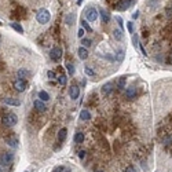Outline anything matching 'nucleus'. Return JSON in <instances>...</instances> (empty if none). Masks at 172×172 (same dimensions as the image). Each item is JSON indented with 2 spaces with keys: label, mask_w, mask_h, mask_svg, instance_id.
Segmentation results:
<instances>
[{
  "label": "nucleus",
  "mask_w": 172,
  "mask_h": 172,
  "mask_svg": "<svg viewBox=\"0 0 172 172\" xmlns=\"http://www.w3.org/2000/svg\"><path fill=\"white\" fill-rule=\"evenodd\" d=\"M80 118H81V120H84V121L91 120V114H90V112H88V110H81V113H80Z\"/></svg>",
  "instance_id": "obj_20"
},
{
  "label": "nucleus",
  "mask_w": 172,
  "mask_h": 172,
  "mask_svg": "<svg viewBox=\"0 0 172 172\" xmlns=\"http://www.w3.org/2000/svg\"><path fill=\"white\" fill-rule=\"evenodd\" d=\"M66 135H68V129L66 128H62V129H59V132H58V141L59 142H63L66 139Z\"/></svg>",
  "instance_id": "obj_18"
},
{
  "label": "nucleus",
  "mask_w": 172,
  "mask_h": 172,
  "mask_svg": "<svg viewBox=\"0 0 172 172\" xmlns=\"http://www.w3.org/2000/svg\"><path fill=\"white\" fill-rule=\"evenodd\" d=\"M78 95H80V88H78L77 86H72L70 88H69V96L74 101V99L78 98Z\"/></svg>",
  "instance_id": "obj_10"
},
{
  "label": "nucleus",
  "mask_w": 172,
  "mask_h": 172,
  "mask_svg": "<svg viewBox=\"0 0 172 172\" xmlns=\"http://www.w3.org/2000/svg\"><path fill=\"white\" fill-rule=\"evenodd\" d=\"M133 4V0H120L116 4V10L117 11H125Z\"/></svg>",
  "instance_id": "obj_6"
},
{
  "label": "nucleus",
  "mask_w": 172,
  "mask_h": 172,
  "mask_svg": "<svg viewBox=\"0 0 172 172\" xmlns=\"http://www.w3.org/2000/svg\"><path fill=\"white\" fill-rule=\"evenodd\" d=\"M113 37H114L116 40H118V41H121L123 37H124L123 31H121V29H114V31H113Z\"/></svg>",
  "instance_id": "obj_17"
},
{
  "label": "nucleus",
  "mask_w": 172,
  "mask_h": 172,
  "mask_svg": "<svg viewBox=\"0 0 172 172\" xmlns=\"http://www.w3.org/2000/svg\"><path fill=\"white\" fill-rule=\"evenodd\" d=\"M17 76H18V78H28L29 76H31V72L28 70V69H25V68H21V69H18V72H17Z\"/></svg>",
  "instance_id": "obj_13"
},
{
  "label": "nucleus",
  "mask_w": 172,
  "mask_h": 172,
  "mask_svg": "<svg viewBox=\"0 0 172 172\" xmlns=\"http://www.w3.org/2000/svg\"><path fill=\"white\" fill-rule=\"evenodd\" d=\"M132 43L135 44V47H138V36H135V35H133V37H132Z\"/></svg>",
  "instance_id": "obj_37"
},
{
  "label": "nucleus",
  "mask_w": 172,
  "mask_h": 172,
  "mask_svg": "<svg viewBox=\"0 0 172 172\" xmlns=\"http://www.w3.org/2000/svg\"><path fill=\"white\" fill-rule=\"evenodd\" d=\"M77 54H78V56H80V59H87V58H88V50L81 46V47L77 50Z\"/></svg>",
  "instance_id": "obj_16"
},
{
  "label": "nucleus",
  "mask_w": 172,
  "mask_h": 172,
  "mask_svg": "<svg viewBox=\"0 0 172 172\" xmlns=\"http://www.w3.org/2000/svg\"><path fill=\"white\" fill-rule=\"evenodd\" d=\"M1 121H3V124L6 125V127H14V125L18 123V117H17L14 113H7V114L3 116Z\"/></svg>",
  "instance_id": "obj_2"
},
{
  "label": "nucleus",
  "mask_w": 172,
  "mask_h": 172,
  "mask_svg": "<svg viewBox=\"0 0 172 172\" xmlns=\"http://www.w3.org/2000/svg\"><path fill=\"white\" fill-rule=\"evenodd\" d=\"M26 86H28V83H26V80L24 78H18L14 81V88H15L18 92H24L25 90H26Z\"/></svg>",
  "instance_id": "obj_7"
},
{
  "label": "nucleus",
  "mask_w": 172,
  "mask_h": 172,
  "mask_svg": "<svg viewBox=\"0 0 172 172\" xmlns=\"http://www.w3.org/2000/svg\"><path fill=\"white\" fill-rule=\"evenodd\" d=\"M66 69H68V74H69V76H73V74H74V70H76V69H74V65H73V63H70V62L66 63Z\"/></svg>",
  "instance_id": "obj_25"
},
{
  "label": "nucleus",
  "mask_w": 172,
  "mask_h": 172,
  "mask_svg": "<svg viewBox=\"0 0 172 172\" xmlns=\"http://www.w3.org/2000/svg\"><path fill=\"white\" fill-rule=\"evenodd\" d=\"M56 80H58V83H59L61 86H66V83H68V77H66V74H65V73L59 74V76L56 77Z\"/></svg>",
  "instance_id": "obj_21"
},
{
  "label": "nucleus",
  "mask_w": 172,
  "mask_h": 172,
  "mask_svg": "<svg viewBox=\"0 0 172 172\" xmlns=\"http://www.w3.org/2000/svg\"><path fill=\"white\" fill-rule=\"evenodd\" d=\"M3 102H4L6 105H10V106H19V105H21V101H19V99H15V98H6Z\"/></svg>",
  "instance_id": "obj_14"
},
{
  "label": "nucleus",
  "mask_w": 172,
  "mask_h": 172,
  "mask_svg": "<svg viewBox=\"0 0 172 172\" xmlns=\"http://www.w3.org/2000/svg\"><path fill=\"white\" fill-rule=\"evenodd\" d=\"M84 73H86L87 76H90V77H95V72L90 66H84Z\"/></svg>",
  "instance_id": "obj_27"
},
{
  "label": "nucleus",
  "mask_w": 172,
  "mask_h": 172,
  "mask_svg": "<svg viewBox=\"0 0 172 172\" xmlns=\"http://www.w3.org/2000/svg\"><path fill=\"white\" fill-rule=\"evenodd\" d=\"M84 33H86V31H84L83 28H80V29H78L77 36H78V37H80V39H83V37H84Z\"/></svg>",
  "instance_id": "obj_33"
},
{
  "label": "nucleus",
  "mask_w": 172,
  "mask_h": 172,
  "mask_svg": "<svg viewBox=\"0 0 172 172\" xmlns=\"http://www.w3.org/2000/svg\"><path fill=\"white\" fill-rule=\"evenodd\" d=\"M1 25H3V24H1V22H0V26H1Z\"/></svg>",
  "instance_id": "obj_42"
},
{
  "label": "nucleus",
  "mask_w": 172,
  "mask_h": 172,
  "mask_svg": "<svg viewBox=\"0 0 172 172\" xmlns=\"http://www.w3.org/2000/svg\"><path fill=\"white\" fill-rule=\"evenodd\" d=\"M127 29H128L129 33H133V24L131 22V21H128V24H127Z\"/></svg>",
  "instance_id": "obj_32"
},
{
  "label": "nucleus",
  "mask_w": 172,
  "mask_h": 172,
  "mask_svg": "<svg viewBox=\"0 0 172 172\" xmlns=\"http://www.w3.org/2000/svg\"><path fill=\"white\" fill-rule=\"evenodd\" d=\"M87 19L90 21V22H95L96 19H98V14H99V11L96 10L95 7H88L87 8Z\"/></svg>",
  "instance_id": "obj_5"
},
{
  "label": "nucleus",
  "mask_w": 172,
  "mask_h": 172,
  "mask_svg": "<svg viewBox=\"0 0 172 172\" xmlns=\"http://www.w3.org/2000/svg\"><path fill=\"white\" fill-rule=\"evenodd\" d=\"M6 143H7L10 147H13V149H15V147H18V138L17 136H8L7 139H6Z\"/></svg>",
  "instance_id": "obj_12"
},
{
  "label": "nucleus",
  "mask_w": 172,
  "mask_h": 172,
  "mask_svg": "<svg viewBox=\"0 0 172 172\" xmlns=\"http://www.w3.org/2000/svg\"><path fill=\"white\" fill-rule=\"evenodd\" d=\"M124 172H136V171H135V168H133V167H131V165H128V167L125 168V171H124Z\"/></svg>",
  "instance_id": "obj_35"
},
{
  "label": "nucleus",
  "mask_w": 172,
  "mask_h": 172,
  "mask_svg": "<svg viewBox=\"0 0 172 172\" xmlns=\"http://www.w3.org/2000/svg\"><path fill=\"white\" fill-rule=\"evenodd\" d=\"M169 62H172V54H171V58H169Z\"/></svg>",
  "instance_id": "obj_40"
},
{
  "label": "nucleus",
  "mask_w": 172,
  "mask_h": 172,
  "mask_svg": "<svg viewBox=\"0 0 172 172\" xmlns=\"http://www.w3.org/2000/svg\"><path fill=\"white\" fill-rule=\"evenodd\" d=\"M124 59V50H120L118 51V61H123Z\"/></svg>",
  "instance_id": "obj_34"
},
{
  "label": "nucleus",
  "mask_w": 172,
  "mask_h": 172,
  "mask_svg": "<svg viewBox=\"0 0 172 172\" xmlns=\"http://www.w3.org/2000/svg\"><path fill=\"white\" fill-rule=\"evenodd\" d=\"M117 22H118V26L123 28V19H121V17H117Z\"/></svg>",
  "instance_id": "obj_38"
},
{
  "label": "nucleus",
  "mask_w": 172,
  "mask_h": 172,
  "mask_svg": "<svg viewBox=\"0 0 172 172\" xmlns=\"http://www.w3.org/2000/svg\"><path fill=\"white\" fill-rule=\"evenodd\" d=\"M11 28H13L15 32H18V33H24V28H22L19 24H14V22H13V24H11Z\"/></svg>",
  "instance_id": "obj_28"
},
{
  "label": "nucleus",
  "mask_w": 172,
  "mask_h": 172,
  "mask_svg": "<svg viewBox=\"0 0 172 172\" xmlns=\"http://www.w3.org/2000/svg\"><path fill=\"white\" fill-rule=\"evenodd\" d=\"M13 161H14V153L13 151H7V153L0 154V165L6 167V165H10Z\"/></svg>",
  "instance_id": "obj_3"
},
{
  "label": "nucleus",
  "mask_w": 172,
  "mask_h": 172,
  "mask_svg": "<svg viewBox=\"0 0 172 172\" xmlns=\"http://www.w3.org/2000/svg\"><path fill=\"white\" fill-rule=\"evenodd\" d=\"M99 11V14H101V18H102V22H105V24H108L110 21V13L108 10H105V8H99L98 10Z\"/></svg>",
  "instance_id": "obj_11"
},
{
  "label": "nucleus",
  "mask_w": 172,
  "mask_h": 172,
  "mask_svg": "<svg viewBox=\"0 0 172 172\" xmlns=\"http://www.w3.org/2000/svg\"><path fill=\"white\" fill-rule=\"evenodd\" d=\"M62 55H63V50L61 47H54L50 51V58H51V61H54V62H58V61L62 58Z\"/></svg>",
  "instance_id": "obj_4"
},
{
  "label": "nucleus",
  "mask_w": 172,
  "mask_h": 172,
  "mask_svg": "<svg viewBox=\"0 0 172 172\" xmlns=\"http://www.w3.org/2000/svg\"><path fill=\"white\" fill-rule=\"evenodd\" d=\"M74 142H76V143H83V142H84V133L76 132V135H74Z\"/></svg>",
  "instance_id": "obj_23"
},
{
  "label": "nucleus",
  "mask_w": 172,
  "mask_h": 172,
  "mask_svg": "<svg viewBox=\"0 0 172 172\" xmlns=\"http://www.w3.org/2000/svg\"><path fill=\"white\" fill-rule=\"evenodd\" d=\"M95 172H103V171H99V169H98V171H95Z\"/></svg>",
  "instance_id": "obj_41"
},
{
  "label": "nucleus",
  "mask_w": 172,
  "mask_h": 172,
  "mask_svg": "<svg viewBox=\"0 0 172 172\" xmlns=\"http://www.w3.org/2000/svg\"><path fill=\"white\" fill-rule=\"evenodd\" d=\"M33 106H35V110H37V112H46V109H47L44 101H41L40 98L33 102Z\"/></svg>",
  "instance_id": "obj_8"
},
{
  "label": "nucleus",
  "mask_w": 172,
  "mask_h": 172,
  "mask_svg": "<svg viewBox=\"0 0 172 172\" xmlns=\"http://www.w3.org/2000/svg\"><path fill=\"white\" fill-rule=\"evenodd\" d=\"M51 19V14L47 8H40L39 11L36 13V21L39 22L40 25H46L50 22Z\"/></svg>",
  "instance_id": "obj_1"
},
{
  "label": "nucleus",
  "mask_w": 172,
  "mask_h": 172,
  "mask_svg": "<svg viewBox=\"0 0 172 172\" xmlns=\"http://www.w3.org/2000/svg\"><path fill=\"white\" fill-rule=\"evenodd\" d=\"M91 43H92V41H91V40L90 39H84V37H83V39H81V44H83V47H90V46H91Z\"/></svg>",
  "instance_id": "obj_29"
},
{
  "label": "nucleus",
  "mask_w": 172,
  "mask_h": 172,
  "mask_svg": "<svg viewBox=\"0 0 172 172\" xmlns=\"http://www.w3.org/2000/svg\"><path fill=\"white\" fill-rule=\"evenodd\" d=\"M81 28H83V29H84V31H86L87 33H91V32H92V29H91L90 24L87 22L86 19H83V21H81Z\"/></svg>",
  "instance_id": "obj_24"
},
{
  "label": "nucleus",
  "mask_w": 172,
  "mask_h": 172,
  "mask_svg": "<svg viewBox=\"0 0 172 172\" xmlns=\"http://www.w3.org/2000/svg\"><path fill=\"white\" fill-rule=\"evenodd\" d=\"M39 98L41 99V101H44V102L50 101V95H48L46 91H40V92H39Z\"/></svg>",
  "instance_id": "obj_26"
},
{
  "label": "nucleus",
  "mask_w": 172,
  "mask_h": 172,
  "mask_svg": "<svg viewBox=\"0 0 172 172\" xmlns=\"http://www.w3.org/2000/svg\"><path fill=\"white\" fill-rule=\"evenodd\" d=\"M112 91H113V83H110L109 81V83H106V84L102 86V92H103L105 95H109Z\"/></svg>",
  "instance_id": "obj_15"
},
{
  "label": "nucleus",
  "mask_w": 172,
  "mask_h": 172,
  "mask_svg": "<svg viewBox=\"0 0 172 172\" xmlns=\"http://www.w3.org/2000/svg\"><path fill=\"white\" fill-rule=\"evenodd\" d=\"M78 157L83 160V158L86 157V151H84V150H80V151H78Z\"/></svg>",
  "instance_id": "obj_36"
},
{
  "label": "nucleus",
  "mask_w": 172,
  "mask_h": 172,
  "mask_svg": "<svg viewBox=\"0 0 172 172\" xmlns=\"http://www.w3.org/2000/svg\"><path fill=\"white\" fill-rule=\"evenodd\" d=\"M74 18H76V15H74V13H70L69 15H68L66 18H65V22H66L68 25H73V24H74Z\"/></svg>",
  "instance_id": "obj_22"
},
{
  "label": "nucleus",
  "mask_w": 172,
  "mask_h": 172,
  "mask_svg": "<svg viewBox=\"0 0 172 172\" xmlns=\"http://www.w3.org/2000/svg\"><path fill=\"white\" fill-rule=\"evenodd\" d=\"M47 76H48V78H51V80H54V78L58 77V76L55 74L54 70H48V72H47Z\"/></svg>",
  "instance_id": "obj_30"
},
{
  "label": "nucleus",
  "mask_w": 172,
  "mask_h": 172,
  "mask_svg": "<svg viewBox=\"0 0 172 172\" xmlns=\"http://www.w3.org/2000/svg\"><path fill=\"white\" fill-rule=\"evenodd\" d=\"M167 17H168L169 19H172V4H169V6L167 7Z\"/></svg>",
  "instance_id": "obj_31"
},
{
  "label": "nucleus",
  "mask_w": 172,
  "mask_h": 172,
  "mask_svg": "<svg viewBox=\"0 0 172 172\" xmlns=\"http://www.w3.org/2000/svg\"><path fill=\"white\" fill-rule=\"evenodd\" d=\"M125 83H127V76H121V77L118 78V81H117V87L120 88V90L127 88V87H125Z\"/></svg>",
  "instance_id": "obj_19"
},
{
  "label": "nucleus",
  "mask_w": 172,
  "mask_h": 172,
  "mask_svg": "<svg viewBox=\"0 0 172 172\" xmlns=\"http://www.w3.org/2000/svg\"><path fill=\"white\" fill-rule=\"evenodd\" d=\"M147 33H149L147 31H143V36H145V37H147Z\"/></svg>",
  "instance_id": "obj_39"
},
{
  "label": "nucleus",
  "mask_w": 172,
  "mask_h": 172,
  "mask_svg": "<svg viewBox=\"0 0 172 172\" xmlns=\"http://www.w3.org/2000/svg\"><path fill=\"white\" fill-rule=\"evenodd\" d=\"M136 95H138V91H136L135 87H128V88L125 90V96H127V99H135Z\"/></svg>",
  "instance_id": "obj_9"
}]
</instances>
